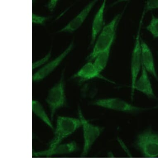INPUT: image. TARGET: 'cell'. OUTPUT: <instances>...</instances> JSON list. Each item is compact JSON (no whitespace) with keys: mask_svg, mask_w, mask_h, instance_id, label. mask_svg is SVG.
I'll return each instance as SVG.
<instances>
[{"mask_svg":"<svg viewBox=\"0 0 158 158\" xmlns=\"http://www.w3.org/2000/svg\"><path fill=\"white\" fill-rule=\"evenodd\" d=\"M73 42H71L69 47L61 54L52 61L46 64L43 67L33 74L32 76L33 81L37 82L42 81L53 72L55 69H56L57 67L61 64V62L64 60V58L70 53L73 49Z\"/></svg>","mask_w":158,"mask_h":158,"instance_id":"cell-8","label":"cell"},{"mask_svg":"<svg viewBox=\"0 0 158 158\" xmlns=\"http://www.w3.org/2000/svg\"><path fill=\"white\" fill-rule=\"evenodd\" d=\"M142 74L137 79L135 85V89L144 94L149 98L156 99L151 82L148 75V72L142 65Z\"/></svg>","mask_w":158,"mask_h":158,"instance_id":"cell-11","label":"cell"},{"mask_svg":"<svg viewBox=\"0 0 158 158\" xmlns=\"http://www.w3.org/2000/svg\"><path fill=\"white\" fill-rule=\"evenodd\" d=\"M82 126L80 119L70 117L59 116L57 118L54 137L49 144L52 148L61 142L65 138L73 133Z\"/></svg>","mask_w":158,"mask_h":158,"instance_id":"cell-2","label":"cell"},{"mask_svg":"<svg viewBox=\"0 0 158 158\" xmlns=\"http://www.w3.org/2000/svg\"><path fill=\"white\" fill-rule=\"evenodd\" d=\"M51 53H52V51H50L47 54V55L45 56L43 58H41L40 60L35 62L32 64V70L40 67L42 65L46 64L49 60L51 57Z\"/></svg>","mask_w":158,"mask_h":158,"instance_id":"cell-18","label":"cell"},{"mask_svg":"<svg viewBox=\"0 0 158 158\" xmlns=\"http://www.w3.org/2000/svg\"><path fill=\"white\" fill-rule=\"evenodd\" d=\"M158 8V0L148 1L146 3L144 11L146 12Z\"/></svg>","mask_w":158,"mask_h":158,"instance_id":"cell-20","label":"cell"},{"mask_svg":"<svg viewBox=\"0 0 158 158\" xmlns=\"http://www.w3.org/2000/svg\"><path fill=\"white\" fill-rule=\"evenodd\" d=\"M146 29L152 35L154 38H158V18L152 15L151 20L147 26Z\"/></svg>","mask_w":158,"mask_h":158,"instance_id":"cell-17","label":"cell"},{"mask_svg":"<svg viewBox=\"0 0 158 158\" xmlns=\"http://www.w3.org/2000/svg\"><path fill=\"white\" fill-rule=\"evenodd\" d=\"M122 16L121 13L117 15L103 27L97 36L93 50L87 57V60L91 62L94 60L99 53L111 47L115 38L117 26Z\"/></svg>","mask_w":158,"mask_h":158,"instance_id":"cell-1","label":"cell"},{"mask_svg":"<svg viewBox=\"0 0 158 158\" xmlns=\"http://www.w3.org/2000/svg\"><path fill=\"white\" fill-rule=\"evenodd\" d=\"M142 65L148 72L152 75L158 82V76L156 70L154 57L148 44L141 40Z\"/></svg>","mask_w":158,"mask_h":158,"instance_id":"cell-10","label":"cell"},{"mask_svg":"<svg viewBox=\"0 0 158 158\" xmlns=\"http://www.w3.org/2000/svg\"><path fill=\"white\" fill-rule=\"evenodd\" d=\"M73 77L79 78L84 81L98 78L104 79L109 82L110 81L101 75L100 73L97 71L93 63L91 62H89L84 65L82 68L74 75Z\"/></svg>","mask_w":158,"mask_h":158,"instance_id":"cell-14","label":"cell"},{"mask_svg":"<svg viewBox=\"0 0 158 158\" xmlns=\"http://www.w3.org/2000/svg\"><path fill=\"white\" fill-rule=\"evenodd\" d=\"M110 48L111 47L99 53L95 58L94 65L97 71L100 73L105 69L108 64L110 56Z\"/></svg>","mask_w":158,"mask_h":158,"instance_id":"cell-16","label":"cell"},{"mask_svg":"<svg viewBox=\"0 0 158 158\" xmlns=\"http://www.w3.org/2000/svg\"><path fill=\"white\" fill-rule=\"evenodd\" d=\"M157 158L155 157V158Z\"/></svg>","mask_w":158,"mask_h":158,"instance_id":"cell-22","label":"cell"},{"mask_svg":"<svg viewBox=\"0 0 158 158\" xmlns=\"http://www.w3.org/2000/svg\"><path fill=\"white\" fill-rule=\"evenodd\" d=\"M46 102L49 108L51 119L53 120L57 110L64 106L66 102L64 72L59 82L49 90Z\"/></svg>","mask_w":158,"mask_h":158,"instance_id":"cell-4","label":"cell"},{"mask_svg":"<svg viewBox=\"0 0 158 158\" xmlns=\"http://www.w3.org/2000/svg\"><path fill=\"white\" fill-rule=\"evenodd\" d=\"M93 105L116 111L135 113L145 110L144 108L135 106L119 98H108L95 101Z\"/></svg>","mask_w":158,"mask_h":158,"instance_id":"cell-7","label":"cell"},{"mask_svg":"<svg viewBox=\"0 0 158 158\" xmlns=\"http://www.w3.org/2000/svg\"><path fill=\"white\" fill-rule=\"evenodd\" d=\"M145 12L143 11L142 17L139 23V27L136 36L135 42L132 55L131 62V100H133L135 93V85L137 80L138 75L142 66L141 47L140 32L141 27L144 18Z\"/></svg>","mask_w":158,"mask_h":158,"instance_id":"cell-6","label":"cell"},{"mask_svg":"<svg viewBox=\"0 0 158 158\" xmlns=\"http://www.w3.org/2000/svg\"><path fill=\"white\" fill-rule=\"evenodd\" d=\"M77 146L75 142L65 144H60L52 148L42 151L34 152L33 155L36 157L50 156L57 154H66L72 152L77 149Z\"/></svg>","mask_w":158,"mask_h":158,"instance_id":"cell-12","label":"cell"},{"mask_svg":"<svg viewBox=\"0 0 158 158\" xmlns=\"http://www.w3.org/2000/svg\"><path fill=\"white\" fill-rule=\"evenodd\" d=\"M57 3H58V1L57 0L50 1L47 6L48 10L51 11L54 10L56 6Z\"/></svg>","mask_w":158,"mask_h":158,"instance_id":"cell-21","label":"cell"},{"mask_svg":"<svg viewBox=\"0 0 158 158\" xmlns=\"http://www.w3.org/2000/svg\"><path fill=\"white\" fill-rule=\"evenodd\" d=\"M32 110L34 114L47 126L52 129L54 130L52 119L50 118L43 106L40 102L36 100H32Z\"/></svg>","mask_w":158,"mask_h":158,"instance_id":"cell-15","label":"cell"},{"mask_svg":"<svg viewBox=\"0 0 158 158\" xmlns=\"http://www.w3.org/2000/svg\"><path fill=\"white\" fill-rule=\"evenodd\" d=\"M135 145L144 157L158 156V133L149 128L137 136Z\"/></svg>","mask_w":158,"mask_h":158,"instance_id":"cell-3","label":"cell"},{"mask_svg":"<svg viewBox=\"0 0 158 158\" xmlns=\"http://www.w3.org/2000/svg\"><path fill=\"white\" fill-rule=\"evenodd\" d=\"M78 115L83 130L84 145L81 156L84 157L88 154L92 145L102 133L104 128L90 123L84 116L80 108L78 109Z\"/></svg>","mask_w":158,"mask_h":158,"instance_id":"cell-5","label":"cell"},{"mask_svg":"<svg viewBox=\"0 0 158 158\" xmlns=\"http://www.w3.org/2000/svg\"><path fill=\"white\" fill-rule=\"evenodd\" d=\"M97 1H93L87 4L76 17L72 19L64 28L59 31L60 32L72 33L76 31L81 27L97 3Z\"/></svg>","mask_w":158,"mask_h":158,"instance_id":"cell-9","label":"cell"},{"mask_svg":"<svg viewBox=\"0 0 158 158\" xmlns=\"http://www.w3.org/2000/svg\"><path fill=\"white\" fill-rule=\"evenodd\" d=\"M106 4V1H104L102 4L95 15L92 25V35H91V44H94L98 35L102 30L104 26V10Z\"/></svg>","mask_w":158,"mask_h":158,"instance_id":"cell-13","label":"cell"},{"mask_svg":"<svg viewBox=\"0 0 158 158\" xmlns=\"http://www.w3.org/2000/svg\"><path fill=\"white\" fill-rule=\"evenodd\" d=\"M49 19V17L42 16L32 13V23L37 25H43L47 20Z\"/></svg>","mask_w":158,"mask_h":158,"instance_id":"cell-19","label":"cell"}]
</instances>
